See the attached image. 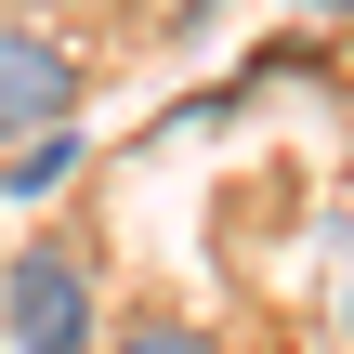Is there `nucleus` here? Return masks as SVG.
I'll return each mask as SVG.
<instances>
[{
    "mask_svg": "<svg viewBox=\"0 0 354 354\" xmlns=\"http://www.w3.org/2000/svg\"><path fill=\"white\" fill-rule=\"evenodd\" d=\"M0 342L13 354H105V276L79 236H26L0 263Z\"/></svg>",
    "mask_w": 354,
    "mask_h": 354,
    "instance_id": "obj_1",
    "label": "nucleus"
},
{
    "mask_svg": "<svg viewBox=\"0 0 354 354\" xmlns=\"http://www.w3.org/2000/svg\"><path fill=\"white\" fill-rule=\"evenodd\" d=\"M79 92H92L79 39H66V26H39V13H0V145H26V131L79 118Z\"/></svg>",
    "mask_w": 354,
    "mask_h": 354,
    "instance_id": "obj_2",
    "label": "nucleus"
},
{
    "mask_svg": "<svg viewBox=\"0 0 354 354\" xmlns=\"http://www.w3.org/2000/svg\"><path fill=\"white\" fill-rule=\"evenodd\" d=\"M66 171H79V118H53V131H26V145H0V197H13V210H39Z\"/></svg>",
    "mask_w": 354,
    "mask_h": 354,
    "instance_id": "obj_3",
    "label": "nucleus"
},
{
    "mask_svg": "<svg viewBox=\"0 0 354 354\" xmlns=\"http://www.w3.org/2000/svg\"><path fill=\"white\" fill-rule=\"evenodd\" d=\"M105 354H223V342H210L197 315H171V302H145V315H118V328H105Z\"/></svg>",
    "mask_w": 354,
    "mask_h": 354,
    "instance_id": "obj_4",
    "label": "nucleus"
},
{
    "mask_svg": "<svg viewBox=\"0 0 354 354\" xmlns=\"http://www.w3.org/2000/svg\"><path fill=\"white\" fill-rule=\"evenodd\" d=\"M289 13H354V0H289Z\"/></svg>",
    "mask_w": 354,
    "mask_h": 354,
    "instance_id": "obj_5",
    "label": "nucleus"
},
{
    "mask_svg": "<svg viewBox=\"0 0 354 354\" xmlns=\"http://www.w3.org/2000/svg\"><path fill=\"white\" fill-rule=\"evenodd\" d=\"M342 315H354V289H342Z\"/></svg>",
    "mask_w": 354,
    "mask_h": 354,
    "instance_id": "obj_6",
    "label": "nucleus"
}]
</instances>
